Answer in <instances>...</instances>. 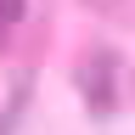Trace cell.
I'll return each mask as SVG.
<instances>
[{
    "label": "cell",
    "instance_id": "cell-2",
    "mask_svg": "<svg viewBox=\"0 0 135 135\" xmlns=\"http://www.w3.org/2000/svg\"><path fill=\"white\" fill-rule=\"evenodd\" d=\"M17 17H23V0H0V28L17 23Z\"/></svg>",
    "mask_w": 135,
    "mask_h": 135
},
{
    "label": "cell",
    "instance_id": "cell-1",
    "mask_svg": "<svg viewBox=\"0 0 135 135\" xmlns=\"http://www.w3.org/2000/svg\"><path fill=\"white\" fill-rule=\"evenodd\" d=\"M113 79H124L118 56H113V51H90L84 68H79V90H84V101H90V113H113L118 101H124Z\"/></svg>",
    "mask_w": 135,
    "mask_h": 135
},
{
    "label": "cell",
    "instance_id": "cell-3",
    "mask_svg": "<svg viewBox=\"0 0 135 135\" xmlns=\"http://www.w3.org/2000/svg\"><path fill=\"white\" fill-rule=\"evenodd\" d=\"M90 6H113V0H90Z\"/></svg>",
    "mask_w": 135,
    "mask_h": 135
}]
</instances>
